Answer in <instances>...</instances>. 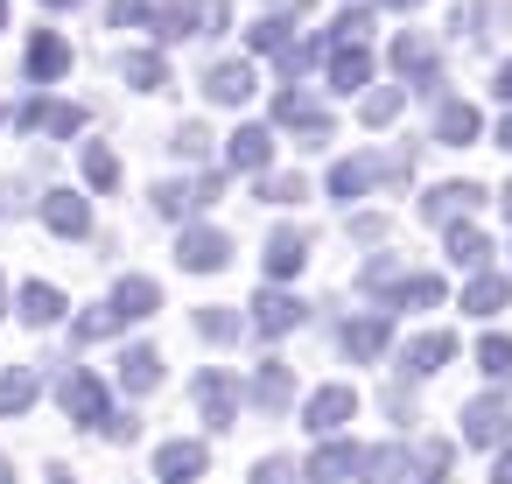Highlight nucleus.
Instances as JSON below:
<instances>
[{
	"mask_svg": "<svg viewBox=\"0 0 512 484\" xmlns=\"http://www.w3.org/2000/svg\"><path fill=\"white\" fill-rule=\"evenodd\" d=\"M386 337H393V323H386V309H365V316H351L344 330H337V344L365 365V358H379L386 351Z\"/></svg>",
	"mask_w": 512,
	"mask_h": 484,
	"instance_id": "4468645a",
	"label": "nucleus"
},
{
	"mask_svg": "<svg viewBox=\"0 0 512 484\" xmlns=\"http://www.w3.org/2000/svg\"><path fill=\"white\" fill-rule=\"evenodd\" d=\"M64 71H71V43H64L57 29H36V36H29V78L50 85V78H64Z\"/></svg>",
	"mask_w": 512,
	"mask_h": 484,
	"instance_id": "4be33fe9",
	"label": "nucleus"
},
{
	"mask_svg": "<svg viewBox=\"0 0 512 484\" xmlns=\"http://www.w3.org/2000/svg\"><path fill=\"white\" fill-rule=\"evenodd\" d=\"M169 148H176V162H204V155H211V127H204V120H183Z\"/></svg>",
	"mask_w": 512,
	"mask_h": 484,
	"instance_id": "4c0bfd02",
	"label": "nucleus"
},
{
	"mask_svg": "<svg viewBox=\"0 0 512 484\" xmlns=\"http://www.w3.org/2000/svg\"><path fill=\"white\" fill-rule=\"evenodd\" d=\"M85 183L92 190H120V155L106 141H85Z\"/></svg>",
	"mask_w": 512,
	"mask_h": 484,
	"instance_id": "473e14b6",
	"label": "nucleus"
},
{
	"mask_svg": "<svg viewBox=\"0 0 512 484\" xmlns=\"http://www.w3.org/2000/svg\"><path fill=\"white\" fill-rule=\"evenodd\" d=\"M491 99H505V106H512V57L498 64V78H491Z\"/></svg>",
	"mask_w": 512,
	"mask_h": 484,
	"instance_id": "864d4df0",
	"label": "nucleus"
},
{
	"mask_svg": "<svg viewBox=\"0 0 512 484\" xmlns=\"http://www.w3.org/2000/svg\"><path fill=\"white\" fill-rule=\"evenodd\" d=\"M316 0H274V15H309Z\"/></svg>",
	"mask_w": 512,
	"mask_h": 484,
	"instance_id": "6e6d98bb",
	"label": "nucleus"
},
{
	"mask_svg": "<svg viewBox=\"0 0 512 484\" xmlns=\"http://www.w3.org/2000/svg\"><path fill=\"white\" fill-rule=\"evenodd\" d=\"M0 484H15V463H8V456H0Z\"/></svg>",
	"mask_w": 512,
	"mask_h": 484,
	"instance_id": "bf43d9fd",
	"label": "nucleus"
},
{
	"mask_svg": "<svg viewBox=\"0 0 512 484\" xmlns=\"http://www.w3.org/2000/svg\"><path fill=\"white\" fill-rule=\"evenodd\" d=\"M15 127L22 134H57V141H71L78 127H85V106H50V99H29V106H15Z\"/></svg>",
	"mask_w": 512,
	"mask_h": 484,
	"instance_id": "9d476101",
	"label": "nucleus"
},
{
	"mask_svg": "<svg viewBox=\"0 0 512 484\" xmlns=\"http://www.w3.org/2000/svg\"><path fill=\"white\" fill-rule=\"evenodd\" d=\"M120 78H127L134 92H162V85H169V64H162V50H127V57H120Z\"/></svg>",
	"mask_w": 512,
	"mask_h": 484,
	"instance_id": "bb28decb",
	"label": "nucleus"
},
{
	"mask_svg": "<svg viewBox=\"0 0 512 484\" xmlns=\"http://www.w3.org/2000/svg\"><path fill=\"white\" fill-rule=\"evenodd\" d=\"M477 134H484V120H477L470 99H442V106H435V141H442V148H470Z\"/></svg>",
	"mask_w": 512,
	"mask_h": 484,
	"instance_id": "a211bd4d",
	"label": "nucleus"
},
{
	"mask_svg": "<svg viewBox=\"0 0 512 484\" xmlns=\"http://www.w3.org/2000/svg\"><path fill=\"white\" fill-rule=\"evenodd\" d=\"M449 358H456V337H449V330H421V337L400 351V365H407V372H442Z\"/></svg>",
	"mask_w": 512,
	"mask_h": 484,
	"instance_id": "a878e982",
	"label": "nucleus"
},
{
	"mask_svg": "<svg viewBox=\"0 0 512 484\" xmlns=\"http://www.w3.org/2000/svg\"><path fill=\"white\" fill-rule=\"evenodd\" d=\"M358 456H365L358 442H337V435H330V442L302 463V477H309V484H344V477H358Z\"/></svg>",
	"mask_w": 512,
	"mask_h": 484,
	"instance_id": "2eb2a0df",
	"label": "nucleus"
},
{
	"mask_svg": "<svg viewBox=\"0 0 512 484\" xmlns=\"http://www.w3.org/2000/svg\"><path fill=\"white\" fill-rule=\"evenodd\" d=\"M120 323H113V309H85L78 323H71V344H99V337H113Z\"/></svg>",
	"mask_w": 512,
	"mask_h": 484,
	"instance_id": "c03bdc74",
	"label": "nucleus"
},
{
	"mask_svg": "<svg viewBox=\"0 0 512 484\" xmlns=\"http://www.w3.org/2000/svg\"><path fill=\"white\" fill-rule=\"evenodd\" d=\"M309 183L302 176H260V204H302Z\"/></svg>",
	"mask_w": 512,
	"mask_h": 484,
	"instance_id": "37998d69",
	"label": "nucleus"
},
{
	"mask_svg": "<svg viewBox=\"0 0 512 484\" xmlns=\"http://www.w3.org/2000/svg\"><path fill=\"white\" fill-rule=\"evenodd\" d=\"M323 50H330V85H337V92L372 85V50H365V43H323Z\"/></svg>",
	"mask_w": 512,
	"mask_h": 484,
	"instance_id": "5701e85b",
	"label": "nucleus"
},
{
	"mask_svg": "<svg viewBox=\"0 0 512 484\" xmlns=\"http://www.w3.org/2000/svg\"><path fill=\"white\" fill-rule=\"evenodd\" d=\"M379 8H393V15H414V8H421V0H379Z\"/></svg>",
	"mask_w": 512,
	"mask_h": 484,
	"instance_id": "4d7b16f0",
	"label": "nucleus"
},
{
	"mask_svg": "<svg viewBox=\"0 0 512 484\" xmlns=\"http://www.w3.org/2000/svg\"><path fill=\"white\" fill-rule=\"evenodd\" d=\"M246 43H253V50H288V43H295V29H288V15H267V22H253V29H246Z\"/></svg>",
	"mask_w": 512,
	"mask_h": 484,
	"instance_id": "a19ab883",
	"label": "nucleus"
},
{
	"mask_svg": "<svg viewBox=\"0 0 512 484\" xmlns=\"http://www.w3.org/2000/svg\"><path fill=\"white\" fill-rule=\"evenodd\" d=\"M120 386L127 393H155L162 386V351L155 344H127L120 351Z\"/></svg>",
	"mask_w": 512,
	"mask_h": 484,
	"instance_id": "393cba45",
	"label": "nucleus"
},
{
	"mask_svg": "<svg viewBox=\"0 0 512 484\" xmlns=\"http://www.w3.org/2000/svg\"><path fill=\"white\" fill-rule=\"evenodd\" d=\"M43 8H78V0H43Z\"/></svg>",
	"mask_w": 512,
	"mask_h": 484,
	"instance_id": "e2e57ef3",
	"label": "nucleus"
},
{
	"mask_svg": "<svg viewBox=\"0 0 512 484\" xmlns=\"http://www.w3.org/2000/svg\"><path fill=\"white\" fill-rule=\"evenodd\" d=\"M358 477L365 484H414V449L407 442H379L358 456Z\"/></svg>",
	"mask_w": 512,
	"mask_h": 484,
	"instance_id": "f8f14e48",
	"label": "nucleus"
},
{
	"mask_svg": "<svg viewBox=\"0 0 512 484\" xmlns=\"http://www.w3.org/2000/svg\"><path fill=\"white\" fill-rule=\"evenodd\" d=\"M36 393H43V379H36L29 365L0 372V414H8V421H15V414H29V407H36Z\"/></svg>",
	"mask_w": 512,
	"mask_h": 484,
	"instance_id": "c756f323",
	"label": "nucleus"
},
{
	"mask_svg": "<svg viewBox=\"0 0 512 484\" xmlns=\"http://www.w3.org/2000/svg\"><path fill=\"white\" fill-rule=\"evenodd\" d=\"M57 400H64V414L78 421V428H99L113 407H106V379L99 372H85V365H71L64 379H57Z\"/></svg>",
	"mask_w": 512,
	"mask_h": 484,
	"instance_id": "20e7f679",
	"label": "nucleus"
},
{
	"mask_svg": "<svg viewBox=\"0 0 512 484\" xmlns=\"http://www.w3.org/2000/svg\"><path fill=\"white\" fill-rule=\"evenodd\" d=\"M456 421H463V442L491 449V442H505V428H512V407H505L498 393H477V400H470V407H463Z\"/></svg>",
	"mask_w": 512,
	"mask_h": 484,
	"instance_id": "1a4fd4ad",
	"label": "nucleus"
},
{
	"mask_svg": "<svg viewBox=\"0 0 512 484\" xmlns=\"http://www.w3.org/2000/svg\"><path fill=\"white\" fill-rule=\"evenodd\" d=\"M232 29V0H190V36H225Z\"/></svg>",
	"mask_w": 512,
	"mask_h": 484,
	"instance_id": "e433bc0d",
	"label": "nucleus"
},
{
	"mask_svg": "<svg viewBox=\"0 0 512 484\" xmlns=\"http://www.w3.org/2000/svg\"><path fill=\"white\" fill-rule=\"evenodd\" d=\"M365 190H372V148L330 169V197H337V204H351V197H365Z\"/></svg>",
	"mask_w": 512,
	"mask_h": 484,
	"instance_id": "7c9ffc66",
	"label": "nucleus"
},
{
	"mask_svg": "<svg viewBox=\"0 0 512 484\" xmlns=\"http://www.w3.org/2000/svg\"><path fill=\"white\" fill-rule=\"evenodd\" d=\"M435 302H442V281H435V274H400L393 309H435Z\"/></svg>",
	"mask_w": 512,
	"mask_h": 484,
	"instance_id": "72a5a7b5",
	"label": "nucleus"
},
{
	"mask_svg": "<svg viewBox=\"0 0 512 484\" xmlns=\"http://www.w3.org/2000/svg\"><path fill=\"white\" fill-rule=\"evenodd\" d=\"M99 435H106V442H134V435H141V421H134V414H106V421H99Z\"/></svg>",
	"mask_w": 512,
	"mask_h": 484,
	"instance_id": "603ef678",
	"label": "nucleus"
},
{
	"mask_svg": "<svg viewBox=\"0 0 512 484\" xmlns=\"http://www.w3.org/2000/svg\"><path fill=\"white\" fill-rule=\"evenodd\" d=\"M204 463H211L204 442H162V449H155V477H162V484H197Z\"/></svg>",
	"mask_w": 512,
	"mask_h": 484,
	"instance_id": "dca6fc26",
	"label": "nucleus"
},
{
	"mask_svg": "<svg viewBox=\"0 0 512 484\" xmlns=\"http://www.w3.org/2000/svg\"><path fill=\"white\" fill-rule=\"evenodd\" d=\"M246 400H253V407H267V414H281V407L295 400V365H281V358H267V365L253 372V386H246Z\"/></svg>",
	"mask_w": 512,
	"mask_h": 484,
	"instance_id": "412c9836",
	"label": "nucleus"
},
{
	"mask_svg": "<svg viewBox=\"0 0 512 484\" xmlns=\"http://www.w3.org/2000/svg\"><path fill=\"white\" fill-rule=\"evenodd\" d=\"M106 309H113V323H141V316H155V309H162V288H155L148 274H120Z\"/></svg>",
	"mask_w": 512,
	"mask_h": 484,
	"instance_id": "9b49d317",
	"label": "nucleus"
},
{
	"mask_svg": "<svg viewBox=\"0 0 512 484\" xmlns=\"http://www.w3.org/2000/svg\"><path fill=\"white\" fill-rule=\"evenodd\" d=\"M365 29H372V15H365V8H344V15L330 22V36H323V43H365Z\"/></svg>",
	"mask_w": 512,
	"mask_h": 484,
	"instance_id": "a18cd8bd",
	"label": "nucleus"
},
{
	"mask_svg": "<svg viewBox=\"0 0 512 484\" xmlns=\"http://www.w3.org/2000/svg\"><path fill=\"white\" fill-rule=\"evenodd\" d=\"M155 211L162 218H190L197 204H190V183H155Z\"/></svg>",
	"mask_w": 512,
	"mask_h": 484,
	"instance_id": "49530a36",
	"label": "nucleus"
},
{
	"mask_svg": "<svg viewBox=\"0 0 512 484\" xmlns=\"http://www.w3.org/2000/svg\"><path fill=\"white\" fill-rule=\"evenodd\" d=\"M477 22H484V0H456V15H449V29H456V36H484Z\"/></svg>",
	"mask_w": 512,
	"mask_h": 484,
	"instance_id": "3c124183",
	"label": "nucleus"
},
{
	"mask_svg": "<svg viewBox=\"0 0 512 484\" xmlns=\"http://www.w3.org/2000/svg\"><path fill=\"white\" fill-rule=\"evenodd\" d=\"M491 484H512V449H498V463H491Z\"/></svg>",
	"mask_w": 512,
	"mask_h": 484,
	"instance_id": "5fc2aeb1",
	"label": "nucleus"
},
{
	"mask_svg": "<svg viewBox=\"0 0 512 484\" xmlns=\"http://www.w3.org/2000/svg\"><path fill=\"white\" fill-rule=\"evenodd\" d=\"M400 106H407V92H400V85H379V92H365V99H358V120H365V127H386Z\"/></svg>",
	"mask_w": 512,
	"mask_h": 484,
	"instance_id": "f704fd0d",
	"label": "nucleus"
},
{
	"mask_svg": "<svg viewBox=\"0 0 512 484\" xmlns=\"http://www.w3.org/2000/svg\"><path fill=\"white\" fill-rule=\"evenodd\" d=\"M295 477H302V470H295V463H288V456H260V463H253V477H246V484H295Z\"/></svg>",
	"mask_w": 512,
	"mask_h": 484,
	"instance_id": "de8ad7c7",
	"label": "nucleus"
},
{
	"mask_svg": "<svg viewBox=\"0 0 512 484\" xmlns=\"http://www.w3.org/2000/svg\"><path fill=\"white\" fill-rule=\"evenodd\" d=\"M351 414H358V393H351V386H316V393H309V407H302V428L330 442Z\"/></svg>",
	"mask_w": 512,
	"mask_h": 484,
	"instance_id": "6e6552de",
	"label": "nucleus"
},
{
	"mask_svg": "<svg viewBox=\"0 0 512 484\" xmlns=\"http://www.w3.org/2000/svg\"><path fill=\"white\" fill-rule=\"evenodd\" d=\"M155 22V0H113V29H141Z\"/></svg>",
	"mask_w": 512,
	"mask_h": 484,
	"instance_id": "09e8293b",
	"label": "nucleus"
},
{
	"mask_svg": "<svg viewBox=\"0 0 512 484\" xmlns=\"http://www.w3.org/2000/svg\"><path fill=\"white\" fill-rule=\"evenodd\" d=\"M400 274H407V267H400L393 253H379V260H365V267H358V288H365V295H393V288H400Z\"/></svg>",
	"mask_w": 512,
	"mask_h": 484,
	"instance_id": "c9c22d12",
	"label": "nucleus"
},
{
	"mask_svg": "<svg viewBox=\"0 0 512 484\" xmlns=\"http://www.w3.org/2000/svg\"><path fill=\"white\" fill-rule=\"evenodd\" d=\"M505 302H512V281L505 274H470V288H463V309L470 316H498Z\"/></svg>",
	"mask_w": 512,
	"mask_h": 484,
	"instance_id": "c85d7f7f",
	"label": "nucleus"
},
{
	"mask_svg": "<svg viewBox=\"0 0 512 484\" xmlns=\"http://www.w3.org/2000/svg\"><path fill=\"white\" fill-rule=\"evenodd\" d=\"M232 239L218 232V225H183V239H176V267L183 274H218V267H232Z\"/></svg>",
	"mask_w": 512,
	"mask_h": 484,
	"instance_id": "7ed1b4c3",
	"label": "nucleus"
},
{
	"mask_svg": "<svg viewBox=\"0 0 512 484\" xmlns=\"http://www.w3.org/2000/svg\"><path fill=\"white\" fill-rule=\"evenodd\" d=\"M302 316H309V302H302V295H288V288H260V295H253L246 330H260V337H288V330H302Z\"/></svg>",
	"mask_w": 512,
	"mask_h": 484,
	"instance_id": "423d86ee",
	"label": "nucleus"
},
{
	"mask_svg": "<svg viewBox=\"0 0 512 484\" xmlns=\"http://www.w3.org/2000/svg\"><path fill=\"white\" fill-rule=\"evenodd\" d=\"M498 148H512V113H505V120H498Z\"/></svg>",
	"mask_w": 512,
	"mask_h": 484,
	"instance_id": "13d9d810",
	"label": "nucleus"
},
{
	"mask_svg": "<svg viewBox=\"0 0 512 484\" xmlns=\"http://www.w3.org/2000/svg\"><path fill=\"white\" fill-rule=\"evenodd\" d=\"M351 239H358V246H379V239H386V211H358V218H351Z\"/></svg>",
	"mask_w": 512,
	"mask_h": 484,
	"instance_id": "8fccbe9b",
	"label": "nucleus"
},
{
	"mask_svg": "<svg viewBox=\"0 0 512 484\" xmlns=\"http://www.w3.org/2000/svg\"><path fill=\"white\" fill-rule=\"evenodd\" d=\"M393 71H400V92H435L442 71H435V43L421 29H400L393 36Z\"/></svg>",
	"mask_w": 512,
	"mask_h": 484,
	"instance_id": "f03ea898",
	"label": "nucleus"
},
{
	"mask_svg": "<svg viewBox=\"0 0 512 484\" xmlns=\"http://www.w3.org/2000/svg\"><path fill=\"white\" fill-rule=\"evenodd\" d=\"M274 57H281V78H288V85H302V71L323 57V43H302V36H295V43H288V50H274Z\"/></svg>",
	"mask_w": 512,
	"mask_h": 484,
	"instance_id": "79ce46f5",
	"label": "nucleus"
},
{
	"mask_svg": "<svg viewBox=\"0 0 512 484\" xmlns=\"http://www.w3.org/2000/svg\"><path fill=\"white\" fill-rule=\"evenodd\" d=\"M50 484H71V470H50Z\"/></svg>",
	"mask_w": 512,
	"mask_h": 484,
	"instance_id": "680f3d73",
	"label": "nucleus"
},
{
	"mask_svg": "<svg viewBox=\"0 0 512 484\" xmlns=\"http://www.w3.org/2000/svg\"><path fill=\"white\" fill-rule=\"evenodd\" d=\"M190 400H197L204 428H239V386H232V372L204 365V372L190 379Z\"/></svg>",
	"mask_w": 512,
	"mask_h": 484,
	"instance_id": "39448f33",
	"label": "nucleus"
},
{
	"mask_svg": "<svg viewBox=\"0 0 512 484\" xmlns=\"http://www.w3.org/2000/svg\"><path fill=\"white\" fill-rule=\"evenodd\" d=\"M309 246H316V239H309L302 225H281V232L267 239V253H260V260H267V274H274V281H288V274H302Z\"/></svg>",
	"mask_w": 512,
	"mask_h": 484,
	"instance_id": "aec40b11",
	"label": "nucleus"
},
{
	"mask_svg": "<svg viewBox=\"0 0 512 484\" xmlns=\"http://www.w3.org/2000/svg\"><path fill=\"white\" fill-rule=\"evenodd\" d=\"M498 204H505V218H512V183H505V190H498Z\"/></svg>",
	"mask_w": 512,
	"mask_h": 484,
	"instance_id": "052dcab7",
	"label": "nucleus"
},
{
	"mask_svg": "<svg viewBox=\"0 0 512 484\" xmlns=\"http://www.w3.org/2000/svg\"><path fill=\"white\" fill-rule=\"evenodd\" d=\"M225 162H232L239 176H267V162H274V134H267V127H239V134L225 141Z\"/></svg>",
	"mask_w": 512,
	"mask_h": 484,
	"instance_id": "6ab92c4d",
	"label": "nucleus"
},
{
	"mask_svg": "<svg viewBox=\"0 0 512 484\" xmlns=\"http://www.w3.org/2000/svg\"><path fill=\"white\" fill-rule=\"evenodd\" d=\"M204 99L211 106H246L253 99V64L239 57V64H211L204 71Z\"/></svg>",
	"mask_w": 512,
	"mask_h": 484,
	"instance_id": "f3484780",
	"label": "nucleus"
},
{
	"mask_svg": "<svg viewBox=\"0 0 512 484\" xmlns=\"http://www.w3.org/2000/svg\"><path fill=\"white\" fill-rule=\"evenodd\" d=\"M484 260H491V239H484L477 225H449V267L484 274Z\"/></svg>",
	"mask_w": 512,
	"mask_h": 484,
	"instance_id": "cd10ccee",
	"label": "nucleus"
},
{
	"mask_svg": "<svg viewBox=\"0 0 512 484\" xmlns=\"http://www.w3.org/2000/svg\"><path fill=\"white\" fill-rule=\"evenodd\" d=\"M0 316H8V281H0Z\"/></svg>",
	"mask_w": 512,
	"mask_h": 484,
	"instance_id": "0e129e2a",
	"label": "nucleus"
},
{
	"mask_svg": "<svg viewBox=\"0 0 512 484\" xmlns=\"http://www.w3.org/2000/svg\"><path fill=\"white\" fill-rule=\"evenodd\" d=\"M239 330H246V316H239V309H225V302H204V309H197V337H211V344H232Z\"/></svg>",
	"mask_w": 512,
	"mask_h": 484,
	"instance_id": "2f4dec72",
	"label": "nucleus"
},
{
	"mask_svg": "<svg viewBox=\"0 0 512 484\" xmlns=\"http://www.w3.org/2000/svg\"><path fill=\"white\" fill-rule=\"evenodd\" d=\"M274 127H288L295 148H323V141H330V113H323L302 85H288V92L274 99Z\"/></svg>",
	"mask_w": 512,
	"mask_h": 484,
	"instance_id": "f257e3e1",
	"label": "nucleus"
},
{
	"mask_svg": "<svg viewBox=\"0 0 512 484\" xmlns=\"http://www.w3.org/2000/svg\"><path fill=\"white\" fill-rule=\"evenodd\" d=\"M8 309H15V316H22L29 330H50V323L64 316V295H57L50 281H22V295H15Z\"/></svg>",
	"mask_w": 512,
	"mask_h": 484,
	"instance_id": "b1692460",
	"label": "nucleus"
},
{
	"mask_svg": "<svg viewBox=\"0 0 512 484\" xmlns=\"http://www.w3.org/2000/svg\"><path fill=\"white\" fill-rule=\"evenodd\" d=\"M477 204H484V183L463 176V183H435V190L421 197V218H428V225H470Z\"/></svg>",
	"mask_w": 512,
	"mask_h": 484,
	"instance_id": "0eeeda50",
	"label": "nucleus"
},
{
	"mask_svg": "<svg viewBox=\"0 0 512 484\" xmlns=\"http://www.w3.org/2000/svg\"><path fill=\"white\" fill-rule=\"evenodd\" d=\"M43 225H50L57 239H85V232H92V204H85L78 190H50V197H43Z\"/></svg>",
	"mask_w": 512,
	"mask_h": 484,
	"instance_id": "ddd939ff",
	"label": "nucleus"
},
{
	"mask_svg": "<svg viewBox=\"0 0 512 484\" xmlns=\"http://www.w3.org/2000/svg\"><path fill=\"white\" fill-rule=\"evenodd\" d=\"M477 372L484 379H512V337H484L477 344Z\"/></svg>",
	"mask_w": 512,
	"mask_h": 484,
	"instance_id": "58836bf2",
	"label": "nucleus"
},
{
	"mask_svg": "<svg viewBox=\"0 0 512 484\" xmlns=\"http://www.w3.org/2000/svg\"><path fill=\"white\" fill-rule=\"evenodd\" d=\"M155 36L162 43H183L190 36V0H162V8H155Z\"/></svg>",
	"mask_w": 512,
	"mask_h": 484,
	"instance_id": "ea45409f",
	"label": "nucleus"
}]
</instances>
